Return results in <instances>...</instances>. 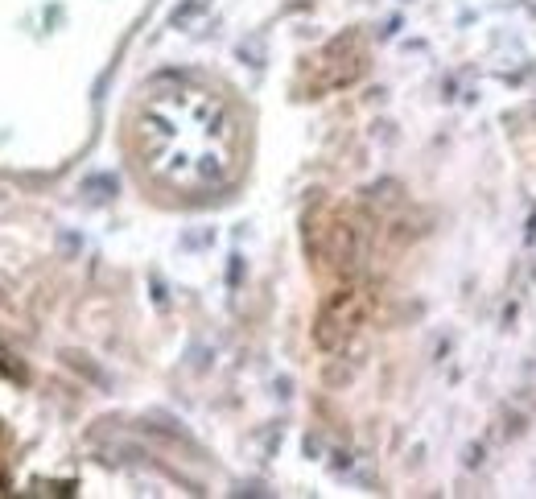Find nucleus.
Listing matches in <instances>:
<instances>
[{
  "label": "nucleus",
  "instance_id": "1",
  "mask_svg": "<svg viewBox=\"0 0 536 499\" xmlns=\"http://www.w3.org/2000/svg\"><path fill=\"white\" fill-rule=\"evenodd\" d=\"M141 153L153 178L178 190H207L231 174L236 128L215 95L174 83L153 87L141 112Z\"/></svg>",
  "mask_w": 536,
  "mask_h": 499
}]
</instances>
